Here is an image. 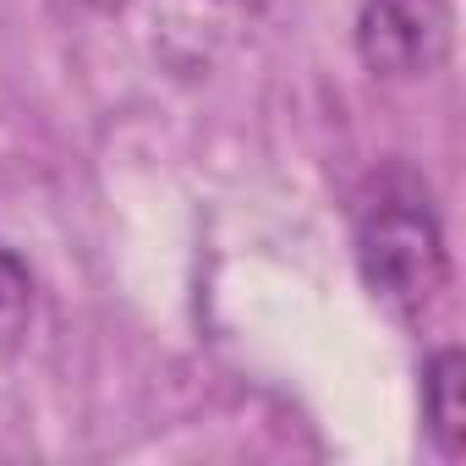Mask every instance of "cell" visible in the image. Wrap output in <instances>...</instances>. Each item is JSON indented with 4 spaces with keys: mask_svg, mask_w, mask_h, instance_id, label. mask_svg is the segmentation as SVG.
Masks as SVG:
<instances>
[{
    "mask_svg": "<svg viewBox=\"0 0 466 466\" xmlns=\"http://www.w3.org/2000/svg\"><path fill=\"white\" fill-rule=\"evenodd\" d=\"M351 248H357V275L368 297L400 324H417L450 286L444 230L417 187L384 181L373 198H362Z\"/></svg>",
    "mask_w": 466,
    "mask_h": 466,
    "instance_id": "obj_1",
    "label": "cell"
},
{
    "mask_svg": "<svg viewBox=\"0 0 466 466\" xmlns=\"http://www.w3.org/2000/svg\"><path fill=\"white\" fill-rule=\"evenodd\" d=\"M455 12L450 0H362L357 12V56L384 83L433 77L450 56Z\"/></svg>",
    "mask_w": 466,
    "mask_h": 466,
    "instance_id": "obj_2",
    "label": "cell"
},
{
    "mask_svg": "<svg viewBox=\"0 0 466 466\" xmlns=\"http://www.w3.org/2000/svg\"><path fill=\"white\" fill-rule=\"evenodd\" d=\"M422 422L428 439L439 444V455H461L466 450V357L461 346H439L422 362Z\"/></svg>",
    "mask_w": 466,
    "mask_h": 466,
    "instance_id": "obj_3",
    "label": "cell"
},
{
    "mask_svg": "<svg viewBox=\"0 0 466 466\" xmlns=\"http://www.w3.org/2000/svg\"><path fill=\"white\" fill-rule=\"evenodd\" d=\"M34 329V269L23 253L0 248V357H17Z\"/></svg>",
    "mask_w": 466,
    "mask_h": 466,
    "instance_id": "obj_4",
    "label": "cell"
},
{
    "mask_svg": "<svg viewBox=\"0 0 466 466\" xmlns=\"http://www.w3.org/2000/svg\"><path fill=\"white\" fill-rule=\"evenodd\" d=\"M83 6H88V12H99V17H116V12H127V6H132V0H83Z\"/></svg>",
    "mask_w": 466,
    "mask_h": 466,
    "instance_id": "obj_5",
    "label": "cell"
}]
</instances>
